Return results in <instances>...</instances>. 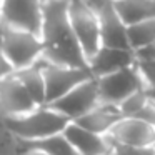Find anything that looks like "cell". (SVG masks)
Wrapping results in <instances>:
<instances>
[{
    "instance_id": "ba28073f",
    "label": "cell",
    "mask_w": 155,
    "mask_h": 155,
    "mask_svg": "<svg viewBox=\"0 0 155 155\" xmlns=\"http://www.w3.org/2000/svg\"><path fill=\"white\" fill-rule=\"evenodd\" d=\"M0 25L30 30L40 35L42 0H2Z\"/></svg>"
},
{
    "instance_id": "52a82bcc",
    "label": "cell",
    "mask_w": 155,
    "mask_h": 155,
    "mask_svg": "<svg viewBox=\"0 0 155 155\" xmlns=\"http://www.w3.org/2000/svg\"><path fill=\"white\" fill-rule=\"evenodd\" d=\"M98 87H97V78L88 77L84 82L77 84L74 88L64 94L62 97H58L57 100L50 102V105L54 110L60 112L62 115H65L70 120H75L77 117L84 115L85 112L92 110L95 105L98 104Z\"/></svg>"
},
{
    "instance_id": "277c9868",
    "label": "cell",
    "mask_w": 155,
    "mask_h": 155,
    "mask_svg": "<svg viewBox=\"0 0 155 155\" xmlns=\"http://www.w3.org/2000/svg\"><path fill=\"white\" fill-rule=\"evenodd\" d=\"M68 20L85 58L100 48V25L95 8L87 0H68Z\"/></svg>"
},
{
    "instance_id": "7a4b0ae2",
    "label": "cell",
    "mask_w": 155,
    "mask_h": 155,
    "mask_svg": "<svg viewBox=\"0 0 155 155\" xmlns=\"http://www.w3.org/2000/svg\"><path fill=\"white\" fill-rule=\"evenodd\" d=\"M5 120L7 127L18 140H35L64 132L70 118L54 110L50 105H38L27 114L5 117Z\"/></svg>"
},
{
    "instance_id": "f1b7e54d",
    "label": "cell",
    "mask_w": 155,
    "mask_h": 155,
    "mask_svg": "<svg viewBox=\"0 0 155 155\" xmlns=\"http://www.w3.org/2000/svg\"><path fill=\"white\" fill-rule=\"evenodd\" d=\"M102 155H114V153H112V152L108 150V152H105V153H102Z\"/></svg>"
},
{
    "instance_id": "ac0fdd59",
    "label": "cell",
    "mask_w": 155,
    "mask_h": 155,
    "mask_svg": "<svg viewBox=\"0 0 155 155\" xmlns=\"http://www.w3.org/2000/svg\"><path fill=\"white\" fill-rule=\"evenodd\" d=\"M127 37L132 50L155 42V17L127 25Z\"/></svg>"
},
{
    "instance_id": "4fadbf2b",
    "label": "cell",
    "mask_w": 155,
    "mask_h": 155,
    "mask_svg": "<svg viewBox=\"0 0 155 155\" xmlns=\"http://www.w3.org/2000/svg\"><path fill=\"white\" fill-rule=\"evenodd\" d=\"M62 134L67 137V140L72 143V147L77 150L78 155H102L110 150L105 135L94 134L75 124L74 120H70L65 125Z\"/></svg>"
},
{
    "instance_id": "8992f818",
    "label": "cell",
    "mask_w": 155,
    "mask_h": 155,
    "mask_svg": "<svg viewBox=\"0 0 155 155\" xmlns=\"http://www.w3.org/2000/svg\"><path fill=\"white\" fill-rule=\"evenodd\" d=\"M35 64L40 67L42 75L45 82V105L57 100L64 94H67L70 88H74L77 84L84 82L85 78L92 77L90 70L78 67H67V65H58L47 62L44 58H38Z\"/></svg>"
},
{
    "instance_id": "83f0119b",
    "label": "cell",
    "mask_w": 155,
    "mask_h": 155,
    "mask_svg": "<svg viewBox=\"0 0 155 155\" xmlns=\"http://www.w3.org/2000/svg\"><path fill=\"white\" fill-rule=\"evenodd\" d=\"M148 95H150V97H153V98H155V90H148Z\"/></svg>"
},
{
    "instance_id": "6da1fadb",
    "label": "cell",
    "mask_w": 155,
    "mask_h": 155,
    "mask_svg": "<svg viewBox=\"0 0 155 155\" xmlns=\"http://www.w3.org/2000/svg\"><path fill=\"white\" fill-rule=\"evenodd\" d=\"M42 58L52 64L88 70V64L68 20V0L42 2Z\"/></svg>"
},
{
    "instance_id": "d6986e66",
    "label": "cell",
    "mask_w": 155,
    "mask_h": 155,
    "mask_svg": "<svg viewBox=\"0 0 155 155\" xmlns=\"http://www.w3.org/2000/svg\"><path fill=\"white\" fill-rule=\"evenodd\" d=\"M147 102H148V90L140 88V90L130 94L128 97H125L118 104V110H120L122 117H135Z\"/></svg>"
},
{
    "instance_id": "484cf974",
    "label": "cell",
    "mask_w": 155,
    "mask_h": 155,
    "mask_svg": "<svg viewBox=\"0 0 155 155\" xmlns=\"http://www.w3.org/2000/svg\"><path fill=\"white\" fill-rule=\"evenodd\" d=\"M20 155H48L38 148H20Z\"/></svg>"
},
{
    "instance_id": "d4e9b609",
    "label": "cell",
    "mask_w": 155,
    "mask_h": 155,
    "mask_svg": "<svg viewBox=\"0 0 155 155\" xmlns=\"http://www.w3.org/2000/svg\"><path fill=\"white\" fill-rule=\"evenodd\" d=\"M14 72V67L10 65V62L7 60V57L4 55V52L0 50V78L5 75H10Z\"/></svg>"
},
{
    "instance_id": "7402d4cb",
    "label": "cell",
    "mask_w": 155,
    "mask_h": 155,
    "mask_svg": "<svg viewBox=\"0 0 155 155\" xmlns=\"http://www.w3.org/2000/svg\"><path fill=\"white\" fill-rule=\"evenodd\" d=\"M135 67H137L142 80H143L145 88L147 90H155V58L135 62Z\"/></svg>"
},
{
    "instance_id": "30bf717a",
    "label": "cell",
    "mask_w": 155,
    "mask_h": 155,
    "mask_svg": "<svg viewBox=\"0 0 155 155\" xmlns=\"http://www.w3.org/2000/svg\"><path fill=\"white\" fill-rule=\"evenodd\" d=\"M105 138L108 143L137 145V147L155 145V127L137 117H122L108 130V134H105Z\"/></svg>"
},
{
    "instance_id": "ffe728a7",
    "label": "cell",
    "mask_w": 155,
    "mask_h": 155,
    "mask_svg": "<svg viewBox=\"0 0 155 155\" xmlns=\"http://www.w3.org/2000/svg\"><path fill=\"white\" fill-rule=\"evenodd\" d=\"M0 155H20L18 138L7 127V120L2 110H0Z\"/></svg>"
},
{
    "instance_id": "4dcf8cb0",
    "label": "cell",
    "mask_w": 155,
    "mask_h": 155,
    "mask_svg": "<svg viewBox=\"0 0 155 155\" xmlns=\"http://www.w3.org/2000/svg\"><path fill=\"white\" fill-rule=\"evenodd\" d=\"M42 2H44V0H42Z\"/></svg>"
},
{
    "instance_id": "7c38bea8",
    "label": "cell",
    "mask_w": 155,
    "mask_h": 155,
    "mask_svg": "<svg viewBox=\"0 0 155 155\" xmlns=\"http://www.w3.org/2000/svg\"><path fill=\"white\" fill-rule=\"evenodd\" d=\"M87 64H88V70H90L92 77H102V75L115 72L118 68L134 65L135 64L134 50L100 45V48L88 58Z\"/></svg>"
},
{
    "instance_id": "5b68a950",
    "label": "cell",
    "mask_w": 155,
    "mask_h": 155,
    "mask_svg": "<svg viewBox=\"0 0 155 155\" xmlns=\"http://www.w3.org/2000/svg\"><path fill=\"white\" fill-rule=\"evenodd\" d=\"M95 78H97V87H98V100L102 104L118 105L130 94L140 90V88H145V84L142 80L135 64Z\"/></svg>"
},
{
    "instance_id": "cb8c5ba5",
    "label": "cell",
    "mask_w": 155,
    "mask_h": 155,
    "mask_svg": "<svg viewBox=\"0 0 155 155\" xmlns=\"http://www.w3.org/2000/svg\"><path fill=\"white\" fill-rule=\"evenodd\" d=\"M134 58L135 62H142V60H150V58H155V42L152 44H147L143 47H138L134 50Z\"/></svg>"
},
{
    "instance_id": "4316f807",
    "label": "cell",
    "mask_w": 155,
    "mask_h": 155,
    "mask_svg": "<svg viewBox=\"0 0 155 155\" xmlns=\"http://www.w3.org/2000/svg\"><path fill=\"white\" fill-rule=\"evenodd\" d=\"M87 2H88V4L92 5V7H94V5H97L98 2H102V0H87Z\"/></svg>"
},
{
    "instance_id": "603a6c76",
    "label": "cell",
    "mask_w": 155,
    "mask_h": 155,
    "mask_svg": "<svg viewBox=\"0 0 155 155\" xmlns=\"http://www.w3.org/2000/svg\"><path fill=\"white\" fill-rule=\"evenodd\" d=\"M135 117L142 118V120H145L147 124H150L155 127V98L148 95V102L143 105V108H142Z\"/></svg>"
},
{
    "instance_id": "8fae6325",
    "label": "cell",
    "mask_w": 155,
    "mask_h": 155,
    "mask_svg": "<svg viewBox=\"0 0 155 155\" xmlns=\"http://www.w3.org/2000/svg\"><path fill=\"white\" fill-rule=\"evenodd\" d=\"M37 107L38 104L28 94L25 85L15 77L14 72L0 78V110L5 117L27 114Z\"/></svg>"
},
{
    "instance_id": "3957f363",
    "label": "cell",
    "mask_w": 155,
    "mask_h": 155,
    "mask_svg": "<svg viewBox=\"0 0 155 155\" xmlns=\"http://www.w3.org/2000/svg\"><path fill=\"white\" fill-rule=\"evenodd\" d=\"M0 50L4 52L14 70L28 67L42 57L40 35L30 30L0 25Z\"/></svg>"
},
{
    "instance_id": "9a60e30c",
    "label": "cell",
    "mask_w": 155,
    "mask_h": 155,
    "mask_svg": "<svg viewBox=\"0 0 155 155\" xmlns=\"http://www.w3.org/2000/svg\"><path fill=\"white\" fill-rule=\"evenodd\" d=\"M115 10L127 25L155 17V0H112Z\"/></svg>"
},
{
    "instance_id": "2e32d148",
    "label": "cell",
    "mask_w": 155,
    "mask_h": 155,
    "mask_svg": "<svg viewBox=\"0 0 155 155\" xmlns=\"http://www.w3.org/2000/svg\"><path fill=\"white\" fill-rule=\"evenodd\" d=\"M18 143H20V148H38L48 155H78L62 132L35 138V140H18Z\"/></svg>"
},
{
    "instance_id": "44dd1931",
    "label": "cell",
    "mask_w": 155,
    "mask_h": 155,
    "mask_svg": "<svg viewBox=\"0 0 155 155\" xmlns=\"http://www.w3.org/2000/svg\"><path fill=\"white\" fill-rule=\"evenodd\" d=\"M114 155H155V145H124V143H108Z\"/></svg>"
},
{
    "instance_id": "9c48e42d",
    "label": "cell",
    "mask_w": 155,
    "mask_h": 155,
    "mask_svg": "<svg viewBox=\"0 0 155 155\" xmlns=\"http://www.w3.org/2000/svg\"><path fill=\"white\" fill-rule=\"evenodd\" d=\"M100 25V42L105 47L130 48L127 37V24L115 10L112 0H102L94 5ZM132 50V48H130Z\"/></svg>"
},
{
    "instance_id": "f546056e",
    "label": "cell",
    "mask_w": 155,
    "mask_h": 155,
    "mask_svg": "<svg viewBox=\"0 0 155 155\" xmlns=\"http://www.w3.org/2000/svg\"><path fill=\"white\" fill-rule=\"evenodd\" d=\"M0 4H2V0H0Z\"/></svg>"
},
{
    "instance_id": "5bb4252c",
    "label": "cell",
    "mask_w": 155,
    "mask_h": 155,
    "mask_svg": "<svg viewBox=\"0 0 155 155\" xmlns=\"http://www.w3.org/2000/svg\"><path fill=\"white\" fill-rule=\"evenodd\" d=\"M120 118H122V114H120V110H118V105L98 102L92 110H88V112H85L84 115L77 117L74 122L78 124L80 127L94 132V134L105 135V134H108V130H110Z\"/></svg>"
},
{
    "instance_id": "e0dca14e",
    "label": "cell",
    "mask_w": 155,
    "mask_h": 155,
    "mask_svg": "<svg viewBox=\"0 0 155 155\" xmlns=\"http://www.w3.org/2000/svg\"><path fill=\"white\" fill-rule=\"evenodd\" d=\"M14 74L25 85V88L34 97V100L38 105H45V82H44V75H42L40 67L37 64H32L28 67L14 70Z\"/></svg>"
}]
</instances>
